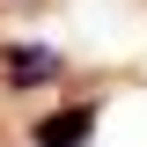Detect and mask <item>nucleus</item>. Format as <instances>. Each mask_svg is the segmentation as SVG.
Masks as SVG:
<instances>
[{"instance_id":"nucleus-1","label":"nucleus","mask_w":147,"mask_h":147,"mask_svg":"<svg viewBox=\"0 0 147 147\" xmlns=\"http://www.w3.org/2000/svg\"><path fill=\"white\" fill-rule=\"evenodd\" d=\"M59 81H66V52L59 44H22V37L0 44V88L37 96V88H59Z\"/></svg>"},{"instance_id":"nucleus-2","label":"nucleus","mask_w":147,"mask_h":147,"mask_svg":"<svg viewBox=\"0 0 147 147\" xmlns=\"http://www.w3.org/2000/svg\"><path fill=\"white\" fill-rule=\"evenodd\" d=\"M96 118H103V96H81V103L52 110V118H37V125H30V147H88Z\"/></svg>"}]
</instances>
